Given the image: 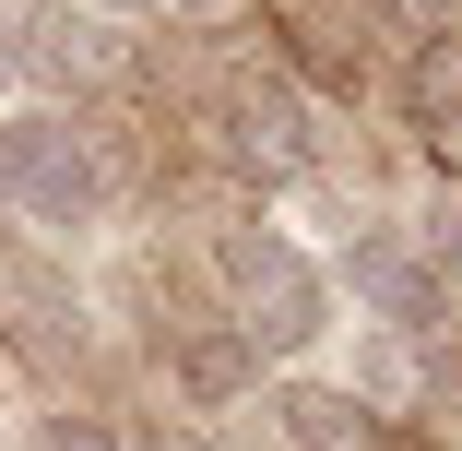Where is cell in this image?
Wrapping results in <instances>:
<instances>
[{
    "label": "cell",
    "mask_w": 462,
    "mask_h": 451,
    "mask_svg": "<svg viewBox=\"0 0 462 451\" xmlns=\"http://www.w3.org/2000/svg\"><path fill=\"white\" fill-rule=\"evenodd\" d=\"M83 13H107V24H119V13H154V0H83Z\"/></svg>",
    "instance_id": "13"
},
{
    "label": "cell",
    "mask_w": 462,
    "mask_h": 451,
    "mask_svg": "<svg viewBox=\"0 0 462 451\" xmlns=\"http://www.w3.org/2000/svg\"><path fill=\"white\" fill-rule=\"evenodd\" d=\"M0 83H13V0H0Z\"/></svg>",
    "instance_id": "12"
},
{
    "label": "cell",
    "mask_w": 462,
    "mask_h": 451,
    "mask_svg": "<svg viewBox=\"0 0 462 451\" xmlns=\"http://www.w3.org/2000/svg\"><path fill=\"white\" fill-rule=\"evenodd\" d=\"M344 286H356V309L380 321V333H439V309H450L439 261H427L403 226H356V249H344Z\"/></svg>",
    "instance_id": "5"
},
{
    "label": "cell",
    "mask_w": 462,
    "mask_h": 451,
    "mask_svg": "<svg viewBox=\"0 0 462 451\" xmlns=\"http://www.w3.org/2000/svg\"><path fill=\"white\" fill-rule=\"evenodd\" d=\"M450 13H462V0H392V24L427 48V36H450Z\"/></svg>",
    "instance_id": "10"
},
{
    "label": "cell",
    "mask_w": 462,
    "mask_h": 451,
    "mask_svg": "<svg viewBox=\"0 0 462 451\" xmlns=\"http://www.w3.org/2000/svg\"><path fill=\"white\" fill-rule=\"evenodd\" d=\"M13 71H36L48 96H96V83L131 71L107 13H71V0H13Z\"/></svg>",
    "instance_id": "4"
},
{
    "label": "cell",
    "mask_w": 462,
    "mask_h": 451,
    "mask_svg": "<svg viewBox=\"0 0 462 451\" xmlns=\"http://www.w3.org/2000/svg\"><path fill=\"white\" fill-rule=\"evenodd\" d=\"M285 439H297V451H380V439H392V416L367 404V392L297 381V392H285Z\"/></svg>",
    "instance_id": "7"
},
{
    "label": "cell",
    "mask_w": 462,
    "mask_h": 451,
    "mask_svg": "<svg viewBox=\"0 0 462 451\" xmlns=\"http://www.w3.org/2000/svg\"><path fill=\"white\" fill-rule=\"evenodd\" d=\"M0 202L13 214H36V226H96L107 214V155H96V131L83 119H60V108H24L13 131H0Z\"/></svg>",
    "instance_id": "2"
},
{
    "label": "cell",
    "mask_w": 462,
    "mask_h": 451,
    "mask_svg": "<svg viewBox=\"0 0 462 451\" xmlns=\"http://www.w3.org/2000/svg\"><path fill=\"white\" fill-rule=\"evenodd\" d=\"M415 119L427 131H462V36H427L415 48Z\"/></svg>",
    "instance_id": "8"
},
{
    "label": "cell",
    "mask_w": 462,
    "mask_h": 451,
    "mask_svg": "<svg viewBox=\"0 0 462 451\" xmlns=\"http://www.w3.org/2000/svg\"><path fill=\"white\" fill-rule=\"evenodd\" d=\"M214 274H226V297H237L249 356H309V344L332 333V286H320V261H309L297 238L226 226V238H214Z\"/></svg>",
    "instance_id": "1"
},
{
    "label": "cell",
    "mask_w": 462,
    "mask_h": 451,
    "mask_svg": "<svg viewBox=\"0 0 462 451\" xmlns=\"http://www.w3.org/2000/svg\"><path fill=\"white\" fill-rule=\"evenodd\" d=\"M36 451H131V428L107 404H48L36 416Z\"/></svg>",
    "instance_id": "9"
},
{
    "label": "cell",
    "mask_w": 462,
    "mask_h": 451,
    "mask_svg": "<svg viewBox=\"0 0 462 451\" xmlns=\"http://www.w3.org/2000/svg\"><path fill=\"white\" fill-rule=\"evenodd\" d=\"M178 24H249V0H166Z\"/></svg>",
    "instance_id": "11"
},
{
    "label": "cell",
    "mask_w": 462,
    "mask_h": 451,
    "mask_svg": "<svg viewBox=\"0 0 462 451\" xmlns=\"http://www.w3.org/2000/svg\"><path fill=\"white\" fill-rule=\"evenodd\" d=\"M226 155L261 178V191H285V178L320 166V119H309V96L285 71H237L226 83Z\"/></svg>",
    "instance_id": "3"
},
{
    "label": "cell",
    "mask_w": 462,
    "mask_h": 451,
    "mask_svg": "<svg viewBox=\"0 0 462 451\" xmlns=\"http://www.w3.org/2000/svg\"><path fill=\"white\" fill-rule=\"evenodd\" d=\"M166 381H178L190 416H226V404L261 392V356H249L237 321H178V333H166Z\"/></svg>",
    "instance_id": "6"
},
{
    "label": "cell",
    "mask_w": 462,
    "mask_h": 451,
    "mask_svg": "<svg viewBox=\"0 0 462 451\" xmlns=\"http://www.w3.org/2000/svg\"><path fill=\"white\" fill-rule=\"evenodd\" d=\"M154 451H202V439H190V428H166V439H154Z\"/></svg>",
    "instance_id": "14"
}]
</instances>
